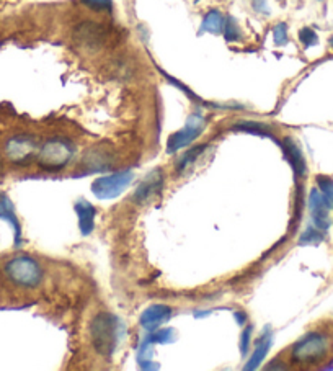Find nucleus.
<instances>
[{"label":"nucleus","instance_id":"obj_1","mask_svg":"<svg viewBox=\"0 0 333 371\" xmlns=\"http://www.w3.org/2000/svg\"><path fill=\"white\" fill-rule=\"evenodd\" d=\"M92 347L100 357L110 358L121 338V322L111 312H98L88 326Z\"/></svg>","mask_w":333,"mask_h":371},{"label":"nucleus","instance_id":"obj_7","mask_svg":"<svg viewBox=\"0 0 333 371\" xmlns=\"http://www.w3.org/2000/svg\"><path fill=\"white\" fill-rule=\"evenodd\" d=\"M206 123L205 118L200 113H193L185 123V126L180 131H175L166 141V153L176 154L178 151L188 148V146L196 141L200 136L205 133Z\"/></svg>","mask_w":333,"mask_h":371},{"label":"nucleus","instance_id":"obj_17","mask_svg":"<svg viewBox=\"0 0 333 371\" xmlns=\"http://www.w3.org/2000/svg\"><path fill=\"white\" fill-rule=\"evenodd\" d=\"M224 23H226V17H224L221 10L212 8L205 15V18H202L201 33L221 35L224 31Z\"/></svg>","mask_w":333,"mask_h":371},{"label":"nucleus","instance_id":"obj_11","mask_svg":"<svg viewBox=\"0 0 333 371\" xmlns=\"http://www.w3.org/2000/svg\"><path fill=\"white\" fill-rule=\"evenodd\" d=\"M309 211L312 216V221H314V226L320 231H327L330 228V206L327 200L322 195L320 190H314L310 192L309 195Z\"/></svg>","mask_w":333,"mask_h":371},{"label":"nucleus","instance_id":"obj_26","mask_svg":"<svg viewBox=\"0 0 333 371\" xmlns=\"http://www.w3.org/2000/svg\"><path fill=\"white\" fill-rule=\"evenodd\" d=\"M82 4L97 12H111L113 8V0H82Z\"/></svg>","mask_w":333,"mask_h":371},{"label":"nucleus","instance_id":"obj_24","mask_svg":"<svg viewBox=\"0 0 333 371\" xmlns=\"http://www.w3.org/2000/svg\"><path fill=\"white\" fill-rule=\"evenodd\" d=\"M299 40L301 43L304 45V48H312V46L319 43V36H317L315 31L309 27H305L299 31Z\"/></svg>","mask_w":333,"mask_h":371},{"label":"nucleus","instance_id":"obj_25","mask_svg":"<svg viewBox=\"0 0 333 371\" xmlns=\"http://www.w3.org/2000/svg\"><path fill=\"white\" fill-rule=\"evenodd\" d=\"M273 41L277 46H284L288 45L289 36H288V25L286 23H278L273 28Z\"/></svg>","mask_w":333,"mask_h":371},{"label":"nucleus","instance_id":"obj_13","mask_svg":"<svg viewBox=\"0 0 333 371\" xmlns=\"http://www.w3.org/2000/svg\"><path fill=\"white\" fill-rule=\"evenodd\" d=\"M0 218H4L5 221H8L12 224L13 231H15V247H20L22 244V226H20V221L15 214L13 203L7 196V193L0 192Z\"/></svg>","mask_w":333,"mask_h":371},{"label":"nucleus","instance_id":"obj_18","mask_svg":"<svg viewBox=\"0 0 333 371\" xmlns=\"http://www.w3.org/2000/svg\"><path fill=\"white\" fill-rule=\"evenodd\" d=\"M234 131H243V133H250V134H257V136H268V138H274V134L272 131V128H268L267 124L257 123V122H241L232 126Z\"/></svg>","mask_w":333,"mask_h":371},{"label":"nucleus","instance_id":"obj_22","mask_svg":"<svg viewBox=\"0 0 333 371\" xmlns=\"http://www.w3.org/2000/svg\"><path fill=\"white\" fill-rule=\"evenodd\" d=\"M317 184H319V190L324 198L329 203V206L333 208V180L329 177H317Z\"/></svg>","mask_w":333,"mask_h":371},{"label":"nucleus","instance_id":"obj_14","mask_svg":"<svg viewBox=\"0 0 333 371\" xmlns=\"http://www.w3.org/2000/svg\"><path fill=\"white\" fill-rule=\"evenodd\" d=\"M75 213L79 216V228L83 236H88L95 228V216L97 210L92 203L87 200H79L75 203Z\"/></svg>","mask_w":333,"mask_h":371},{"label":"nucleus","instance_id":"obj_8","mask_svg":"<svg viewBox=\"0 0 333 371\" xmlns=\"http://www.w3.org/2000/svg\"><path fill=\"white\" fill-rule=\"evenodd\" d=\"M164 182H165V175L162 169H155L152 172H149L145 175V179L140 182L139 187L136 188L133 195V201L138 203V205H147L152 200H155L160 195L164 188Z\"/></svg>","mask_w":333,"mask_h":371},{"label":"nucleus","instance_id":"obj_27","mask_svg":"<svg viewBox=\"0 0 333 371\" xmlns=\"http://www.w3.org/2000/svg\"><path fill=\"white\" fill-rule=\"evenodd\" d=\"M252 326H248L246 331L242 334V342H241V352L242 355H247L248 353V348H250V337H252Z\"/></svg>","mask_w":333,"mask_h":371},{"label":"nucleus","instance_id":"obj_28","mask_svg":"<svg viewBox=\"0 0 333 371\" xmlns=\"http://www.w3.org/2000/svg\"><path fill=\"white\" fill-rule=\"evenodd\" d=\"M2 172H4V160L0 158V175H2Z\"/></svg>","mask_w":333,"mask_h":371},{"label":"nucleus","instance_id":"obj_5","mask_svg":"<svg viewBox=\"0 0 333 371\" xmlns=\"http://www.w3.org/2000/svg\"><path fill=\"white\" fill-rule=\"evenodd\" d=\"M5 155L10 162L17 165L28 164L38 155L40 143L38 138L33 134H17L12 136L7 143H5Z\"/></svg>","mask_w":333,"mask_h":371},{"label":"nucleus","instance_id":"obj_9","mask_svg":"<svg viewBox=\"0 0 333 371\" xmlns=\"http://www.w3.org/2000/svg\"><path fill=\"white\" fill-rule=\"evenodd\" d=\"M74 38L85 49L97 51L107 41V31L95 22H83L77 27Z\"/></svg>","mask_w":333,"mask_h":371},{"label":"nucleus","instance_id":"obj_4","mask_svg":"<svg viewBox=\"0 0 333 371\" xmlns=\"http://www.w3.org/2000/svg\"><path fill=\"white\" fill-rule=\"evenodd\" d=\"M330 352L329 338L322 334H309L294 343L291 358L299 365H315L324 360Z\"/></svg>","mask_w":333,"mask_h":371},{"label":"nucleus","instance_id":"obj_23","mask_svg":"<svg viewBox=\"0 0 333 371\" xmlns=\"http://www.w3.org/2000/svg\"><path fill=\"white\" fill-rule=\"evenodd\" d=\"M322 239H324V236H322V231L320 229H314V228H309L307 231L301 236L299 242L301 245H315L322 242Z\"/></svg>","mask_w":333,"mask_h":371},{"label":"nucleus","instance_id":"obj_10","mask_svg":"<svg viewBox=\"0 0 333 371\" xmlns=\"http://www.w3.org/2000/svg\"><path fill=\"white\" fill-rule=\"evenodd\" d=\"M114 160V154L111 149H108V146H93L92 149L85 151L83 154L80 165L85 169L88 174H93V172H102V170H108L110 165Z\"/></svg>","mask_w":333,"mask_h":371},{"label":"nucleus","instance_id":"obj_6","mask_svg":"<svg viewBox=\"0 0 333 371\" xmlns=\"http://www.w3.org/2000/svg\"><path fill=\"white\" fill-rule=\"evenodd\" d=\"M133 177L131 170L114 172V174L100 177L92 184V193L100 200H113L131 185Z\"/></svg>","mask_w":333,"mask_h":371},{"label":"nucleus","instance_id":"obj_29","mask_svg":"<svg viewBox=\"0 0 333 371\" xmlns=\"http://www.w3.org/2000/svg\"><path fill=\"white\" fill-rule=\"evenodd\" d=\"M330 46L333 48V36H332V40H330Z\"/></svg>","mask_w":333,"mask_h":371},{"label":"nucleus","instance_id":"obj_21","mask_svg":"<svg viewBox=\"0 0 333 371\" xmlns=\"http://www.w3.org/2000/svg\"><path fill=\"white\" fill-rule=\"evenodd\" d=\"M222 35L226 36L227 41H241L242 40V31L241 27H238L236 20L232 17L226 18V23H224V31Z\"/></svg>","mask_w":333,"mask_h":371},{"label":"nucleus","instance_id":"obj_15","mask_svg":"<svg viewBox=\"0 0 333 371\" xmlns=\"http://www.w3.org/2000/svg\"><path fill=\"white\" fill-rule=\"evenodd\" d=\"M283 151H284V155L286 159L289 160V164L293 165V169L296 170V174L299 177L305 174V159L303 155V151L299 149V146L294 143L293 139L286 138L283 139Z\"/></svg>","mask_w":333,"mask_h":371},{"label":"nucleus","instance_id":"obj_19","mask_svg":"<svg viewBox=\"0 0 333 371\" xmlns=\"http://www.w3.org/2000/svg\"><path fill=\"white\" fill-rule=\"evenodd\" d=\"M206 149H207L206 146H196V148L188 151V153H185L183 155H181V159L178 160V164H176V170L183 172L185 169H188V167L195 164V160L200 158L201 153H205Z\"/></svg>","mask_w":333,"mask_h":371},{"label":"nucleus","instance_id":"obj_16","mask_svg":"<svg viewBox=\"0 0 333 371\" xmlns=\"http://www.w3.org/2000/svg\"><path fill=\"white\" fill-rule=\"evenodd\" d=\"M273 345V336L272 334H265V336H262V338H258L257 345H255V350L252 353V357L248 358L247 365L243 368L246 370H255L260 367V363L263 362L265 358H267V355L270 352V348H272Z\"/></svg>","mask_w":333,"mask_h":371},{"label":"nucleus","instance_id":"obj_2","mask_svg":"<svg viewBox=\"0 0 333 371\" xmlns=\"http://www.w3.org/2000/svg\"><path fill=\"white\" fill-rule=\"evenodd\" d=\"M4 275L7 276L10 283L18 286V288L35 290L43 281L44 271L38 260L30 257V255H17V257L5 262Z\"/></svg>","mask_w":333,"mask_h":371},{"label":"nucleus","instance_id":"obj_12","mask_svg":"<svg viewBox=\"0 0 333 371\" xmlns=\"http://www.w3.org/2000/svg\"><path fill=\"white\" fill-rule=\"evenodd\" d=\"M171 307L166 306V305H152L149 306L147 310H145L143 314H140V327L145 329L147 332H154L160 329L162 326H165L166 322L171 319Z\"/></svg>","mask_w":333,"mask_h":371},{"label":"nucleus","instance_id":"obj_20","mask_svg":"<svg viewBox=\"0 0 333 371\" xmlns=\"http://www.w3.org/2000/svg\"><path fill=\"white\" fill-rule=\"evenodd\" d=\"M174 336L175 332L171 331V329H157V331H154L150 336L145 338V343L149 345H154V343H166V342H171L174 341Z\"/></svg>","mask_w":333,"mask_h":371},{"label":"nucleus","instance_id":"obj_3","mask_svg":"<svg viewBox=\"0 0 333 371\" xmlns=\"http://www.w3.org/2000/svg\"><path fill=\"white\" fill-rule=\"evenodd\" d=\"M74 155L75 146L72 141L66 138H53L40 146L36 160L43 170L59 172L66 169L67 164L74 159Z\"/></svg>","mask_w":333,"mask_h":371}]
</instances>
